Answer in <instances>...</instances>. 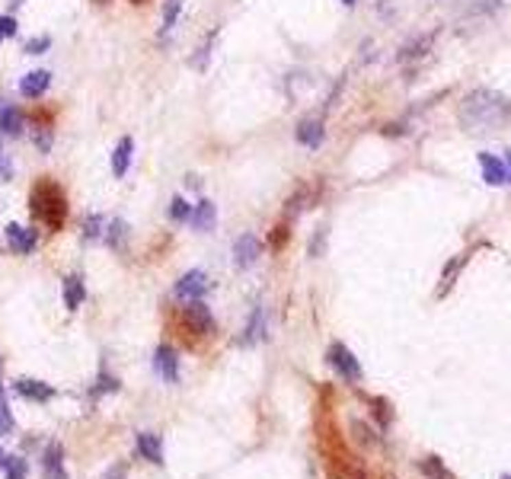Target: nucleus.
Segmentation results:
<instances>
[{"label": "nucleus", "instance_id": "1", "mask_svg": "<svg viewBox=\"0 0 511 479\" xmlns=\"http://www.w3.org/2000/svg\"><path fill=\"white\" fill-rule=\"evenodd\" d=\"M460 125L466 131H495L511 125V102L492 90L470 93L460 106Z\"/></svg>", "mask_w": 511, "mask_h": 479}, {"label": "nucleus", "instance_id": "2", "mask_svg": "<svg viewBox=\"0 0 511 479\" xmlns=\"http://www.w3.org/2000/svg\"><path fill=\"white\" fill-rule=\"evenodd\" d=\"M32 214L42 218V224H48L51 231H61V224L67 218V198L61 192V185H55L51 179H42L32 189Z\"/></svg>", "mask_w": 511, "mask_h": 479}, {"label": "nucleus", "instance_id": "3", "mask_svg": "<svg viewBox=\"0 0 511 479\" xmlns=\"http://www.w3.org/2000/svg\"><path fill=\"white\" fill-rule=\"evenodd\" d=\"M326 361H329V368L342 380H348V384H358V380H361V364H358V358L352 355V349L342 345V342H333V345H329Z\"/></svg>", "mask_w": 511, "mask_h": 479}, {"label": "nucleus", "instance_id": "4", "mask_svg": "<svg viewBox=\"0 0 511 479\" xmlns=\"http://www.w3.org/2000/svg\"><path fill=\"white\" fill-rule=\"evenodd\" d=\"M182 323H186L189 332H198V336H211L214 332V316H211V310L204 307V301H186Z\"/></svg>", "mask_w": 511, "mask_h": 479}, {"label": "nucleus", "instance_id": "5", "mask_svg": "<svg viewBox=\"0 0 511 479\" xmlns=\"http://www.w3.org/2000/svg\"><path fill=\"white\" fill-rule=\"evenodd\" d=\"M42 476L45 479H71L64 470V444L48 441L42 451Z\"/></svg>", "mask_w": 511, "mask_h": 479}, {"label": "nucleus", "instance_id": "6", "mask_svg": "<svg viewBox=\"0 0 511 479\" xmlns=\"http://www.w3.org/2000/svg\"><path fill=\"white\" fill-rule=\"evenodd\" d=\"M204 291H208V278H204V272H198V268L186 272V275L176 281V288H173V294H176L179 301H202Z\"/></svg>", "mask_w": 511, "mask_h": 479}, {"label": "nucleus", "instance_id": "7", "mask_svg": "<svg viewBox=\"0 0 511 479\" xmlns=\"http://www.w3.org/2000/svg\"><path fill=\"white\" fill-rule=\"evenodd\" d=\"M259 237L256 233H243V237H237V243H233V262H237V268H250L256 259H259Z\"/></svg>", "mask_w": 511, "mask_h": 479}, {"label": "nucleus", "instance_id": "8", "mask_svg": "<svg viewBox=\"0 0 511 479\" xmlns=\"http://www.w3.org/2000/svg\"><path fill=\"white\" fill-rule=\"evenodd\" d=\"M7 243H10L13 253L29 256V253L36 249V243H38V231H32V227H19V224H10V227H7Z\"/></svg>", "mask_w": 511, "mask_h": 479}, {"label": "nucleus", "instance_id": "9", "mask_svg": "<svg viewBox=\"0 0 511 479\" xmlns=\"http://www.w3.org/2000/svg\"><path fill=\"white\" fill-rule=\"evenodd\" d=\"M154 368H157V374H160L163 384H176L179 380V358L169 345H160L157 349V355H154Z\"/></svg>", "mask_w": 511, "mask_h": 479}, {"label": "nucleus", "instance_id": "10", "mask_svg": "<svg viewBox=\"0 0 511 479\" xmlns=\"http://www.w3.org/2000/svg\"><path fill=\"white\" fill-rule=\"evenodd\" d=\"M13 390H16L23 399H32V403L55 399V387H48V384H42V380H32V377H19L16 384H13Z\"/></svg>", "mask_w": 511, "mask_h": 479}, {"label": "nucleus", "instance_id": "11", "mask_svg": "<svg viewBox=\"0 0 511 479\" xmlns=\"http://www.w3.org/2000/svg\"><path fill=\"white\" fill-rule=\"evenodd\" d=\"M138 454L144 457V460H150V463H163V438L160 434H154V432H141L138 434Z\"/></svg>", "mask_w": 511, "mask_h": 479}, {"label": "nucleus", "instance_id": "12", "mask_svg": "<svg viewBox=\"0 0 511 479\" xmlns=\"http://www.w3.org/2000/svg\"><path fill=\"white\" fill-rule=\"evenodd\" d=\"M48 83H51V74H48V71H32V74H26L19 80V93H23L26 100H38V96L48 90Z\"/></svg>", "mask_w": 511, "mask_h": 479}, {"label": "nucleus", "instance_id": "13", "mask_svg": "<svg viewBox=\"0 0 511 479\" xmlns=\"http://www.w3.org/2000/svg\"><path fill=\"white\" fill-rule=\"evenodd\" d=\"M479 170H483V179L489 185H502L508 183V173H505V163L499 157H492V154H479Z\"/></svg>", "mask_w": 511, "mask_h": 479}, {"label": "nucleus", "instance_id": "14", "mask_svg": "<svg viewBox=\"0 0 511 479\" xmlns=\"http://www.w3.org/2000/svg\"><path fill=\"white\" fill-rule=\"evenodd\" d=\"M214 218H217V214H214V205L208 202V198H202V202L189 211V224H192L195 231H202V233L214 231Z\"/></svg>", "mask_w": 511, "mask_h": 479}, {"label": "nucleus", "instance_id": "15", "mask_svg": "<svg viewBox=\"0 0 511 479\" xmlns=\"http://www.w3.org/2000/svg\"><path fill=\"white\" fill-rule=\"evenodd\" d=\"M84 297H86L84 278H80V275H67L64 278V307H67V310H80Z\"/></svg>", "mask_w": 511, "mask_h": 479}, {"label": "nucleus", "instance_id": "16", "mask_svg": "<svg viewBox=\"0 0 511 479\" xmlns=\"http://www.w3.org/2000/svg\"><path fill=\"white\" fill-rule=\"evenodd\" d=\"M298 141L304 148H320L323 144V121L320 119H307L298 125Z\"/></svg>", "mask_w": 511, "mask_h": 479}, {"label": "nucleus", "instance_id": "17", "mask_svg": "<svg viewBox=\"0 0 511 479\" xmlns=\"http://www.w3.org/2000/svg\"><path fill=\"white\" fill-rule=\"evenodd\" d=\"M265 336V314H262V307H256L250 316V323H246V329H243V345H256V342Z\"/></svg>", "mask_w": 511, "mask_h": 479}, {"label": "nucleus", "instance_id": "18", "mask_svg": "<svg viewBox=\"0 0 511 479\" xmlns=\"http://www.w3.org/2000/svg\"><path fill=\"white\" fill-rule=\"evenodd\" d=\"M131 150H134V141H131V138H121V141H119V148H115V154H112V173L119 176V179L128 173Z\"/></svg>", "mask_w": 511, "mask_h": 479}, {"label": "nucleus", "instance_id": "19", "mask_svg": "<svg viewBox=\"0 0 511 479\" xmlns=\"http://www.w3.org/2000/svg\"><path fill=\"white\" fill-rule=\"evenodd\" d=\"M0 131L3 135H23V112L16 106H3L0 109Z\"/></svg>", "mask_w": 511, "mask_h": 479}, {"label": "nucleus", "instance_id": "20", "mask_svg": "<svg viewBox=\"0 0 511 479\" xmlns=\"http://www.w3.org/2000/svg\"><path fill=\"white\" fill-rule=\"evenodd\" d=\"M119 387H121L119 377H112L109 371L102 368V371H99V377H96V384H93V390H90V397L99 399L102 393H119Z\"/></svg>", "mask_w": 511, "mask_h": 479}, {"label": "nucleus", "instance_id": "21", "mask_svg": "<svg viewBox=\"0 0 511 479\" xmlns=\"http://www.w3.org/2000/svg\"><path fill=\"white\" fill-rule=\"evenodd\" d=\"M418 467H422V473H425L428 479H454V473L447 470L441 457H425V460L418 463Z\"/></svg>", "mask_w": 511, "mask_h": 479}, {"label": "nucleus", "instance_id": "22", "mask_svg": "<svg viewBox=\"0 0 511 479\" xmlns=\"http://www.w3.org/2000/svg\"><path fill=\"white\" fill-rule=\"evenodd\" d=\"M0 467H3L7 479H26V473H29V467H26V460H23V457H7V454H3Z\"/></svg>", "mask_w": 511, "mask_h": 479}, {"label": "nucleus", "instance_id": "23", "mask_svg": "<svg viewBox=\"0 0 511 479\" xmlns=\"http://www.w3.org/2000/svg\"><path fill=\"white\" fill-rule=\"evenodd\" d=\"M189 211H192V208H189L186 205V198H173V202H169V218H173V221H189Z\"/></svg>", "mask_w": 511, "mask_h": 479}, {"label": "nucleus", "instance_id": "24", "mask_svg": "<svg viewBox=\"0 0 511 479\" xmlns=\"http://www.w3.org/2000/svg\"><path fill=\"white\" fill-rule=\"evenodd\" d=\"M179 10H182V0H169L167 7H163V29L176 26V19H179Z\"/></svg>", "mask_w": 511, "mask_h": 479}, {"label": "nucleus", "instance_id": "25", "mask_svg": "<svg viewBox=\"0 0 511 479\" xmlns=\"http://www.w3.org/2000/svg\"><path fill=\"white\" fill-rule=\"evenodd\" d=\"M84 237L86 240H99L102 237V218H99V214H93V218H86V221H84Z\"/></svg>", "mask_w": 511, "mask_h": 479}, {"label": "nucleus", "instance_id": "26", "mask_svg": "<svg viewBox=\"0 0 511 479\" xmlns=\"http://www.w3.org/2000/svg\"><path fill=\"white\" fill-rule=\"evenodd\" d=\"M13 432V412L7 409V399H0V438Z\"/></svg>", "mask_w": 511, "mask_h": 479}, {"label": "nucleus", "instance_id": "27", "mask_svg": "<svg viewBox=\"0 0 511 479\" xmlns=\"http://www.w3.org/2000/svg\"><path fill=\"white\" fill-rule=\"evenodd\" d=\"M16 19H13V16H0V36H3V38H7V36H16Z\"/></svg>", "mask_w": 511, "mask_h": 479}, {"label": "nucleus", "instance_id": "28", "mask_svg": "<svg viewBox=\"0 0 511 479\" xmlns=\"http://www.w3.org/2000/svg\"><path fill=\"white\" fill-rule=\"evenodd\" d=\"M48 45H51L48 38H32V42L26 45V55H42V51H45Z\"/></svg>", "mask_w": 511, "mask_h": 479}, {"label": "nucleus", "instance_id": "29", "mask_svg": "<svg viewBox=\"0 0 511 479\" xmlns=\"http://www.w3.org/2000/svg\"><path fill=\"white\" fill-rule=\"evenodd\" d=\"M10 179V160H7V154L0 150V183H7Z\"/></svg>", "mask_w": 511, "mask_h": 479}, {"label": "nucleus", "instance_id": "30", "mask_svg": "<svg viewBox=\"0 0 511 479\" xmlns=\"http://www.w3.org/2000/svg\"><path fill=\"white\" fill-rule=\"evenodd\" d=\"M285 240H288V231H285V227H278V233H275V240H272V246H275V249L285 246Z\"/></svg>", "mask_w": 511, "mask_h": 479}, {"label": "nucleus", "instance_id": "31", "mask_svg": "<svg viewBox=\"0 0 511 479\" xmlns=\"http://www.w3.org/2000/svg\"><path fill=\"white\" fill-rule=\"evenodd\" d=\"M102 479H125V467H112V470L106 473Z\"/></svg>", "mask_w": 511, "mask_h": 479}, {"label": "nucleus", "instance_id": "32", "mask_svg": "<svg viewBox=\"0 0 511 479\" xmlns=\"http://www.w3.org/2000/svg\"><path fill=\"white\" fill-rule=\"evenodd\" d=\"M502 163H505V173H508V179H511V150H505V160H502Z\"/></svg>", "mask_w": 511, "mask_h": 479}, {"label": "nucleus", "instance_id": "33", "mask_svg": "<svg viewBox=\"0 0 511 479\" xmlns=\"http://www.w3.org/2000/svg\"><path fill=\"white\" fill-rule=\"evenodd\" d=\"M499 479H511V473H502V476H499Z\"/></svg>", "mask_w": 511, "mask_h": 479}, {"label": "nucleus", "instance_id": "34", "mask_svg": "<svg viewBox=\"0 0 511 479\" xmlns=\"http://www.w3.org/2000/svg\"><path fill=\"white\" fill-rule=\"evenodd\" d=\"M342 3H348V7H352V3H355V0H342Z\"/></svg>", "mask_w": 511, "mask_h": 479}, {"label": "nucleus", "instance_id": "35", "mask_svg": "<svg viewBox=\"0 0 511 479\" xmlns=\"http://www.w3.org/2000/svg\"><path fill=\"white\" fill-rule=\"evenodd\" d=\"M0 460H3V451H0Z\"/></svg>", "mask_w": 511, "mask_h": 479}, {"label": "nucleus", "instance_id": "36", "mask_svg": "<svg viewBox=\"0 0 511 479\" xmlns=\"http://www.w3.org/2000/svg\"><path fill=\"white\" fill-rule=\"evenodd\" d=\"M131 3H141V0H131Z\"/></svg>", "mask_w": 511, "mask_h": 479}, {"label": "nucleus", "instance_id": "37", "mask_svg": "<svg viewBox=\"0 0 511 479\" xmlns=\"http://www.w3.org/2000/svg\"><path fill=\"white\" fill-rule=\"evenodd\" d=\"M0 38H3V36H0Z\"/></svg>", "mask_w": 511, "mask_h": 479}]
</instances>
